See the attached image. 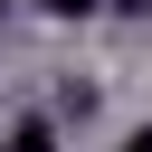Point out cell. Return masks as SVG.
Wrapping results in <instances>:
<instances>
[{
  "label": "cell",
  "instance_id": "3",
  "mask_svg": "<svg viewBox=\"0 0 152 152\" xmlns=\"http://www.w3.org/2000/svg\"><path fill=\"white\" fill-rule=\"evenodd\" d=\"M124 152H152V124H142V133H133V142H124Z\"/></svg>",
  "mask_w": 152,
  "mask_h": 152
},
{
  "label": "cell",
  "instance_id": "1",
  "mask_svg": "<svg viewBox=\"0 0 152 152\" xmlns=\"http://www.w3.org/2000/svg\"><path fill=\"white\" fill-rule=\"evenodd\" d=\"M0 152H57V124H48V114H19V124H10V142H0Z\"/></svg>",
  "mask_w": 152,
  "mask_h": 152
},
{
  "label": "cell",
  "instance_id": "2",
  "mask_svg": "<svg viewBox=\"0 0 152 152\" xmlns=\"http://www.w3.org/2000/svg\"><path fill=\"white\" fill-rule=\"evenodd\" d=\"M48 10H57V19H86V10H95V0H48Z\"/></svg>",
  "mask_w": 152,
  "mask_h": 152
}]
</instances>
